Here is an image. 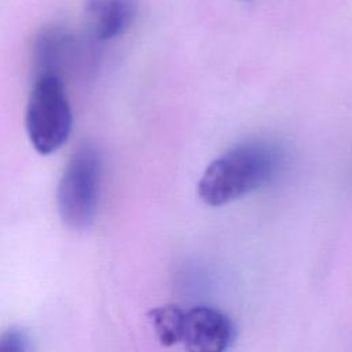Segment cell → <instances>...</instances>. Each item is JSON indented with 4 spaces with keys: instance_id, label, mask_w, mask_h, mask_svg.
<instances>
[{
    "instance_id": "cell-3",
    "label": "cell",
    "mask_w": 352,
    "mask_h": 352,
    "mask_svg": "<svg viewBox=\"0 0 352 352\" xmlns=\"http://www.w3.org/2000/svg\"><path fill=\"white\" fill-rule=\"evenodd\" d=\"M102 160L91 143L81 144L70 157L59 180L56 205L62 221L72 230L88 228L96 216Z\"/></svg>"
},
{
    "instance_id": "cell-1",
    "label": "cell",
    "mask_w": 352,
    "mask_h": 352,
    "mask_svg": "<svg viewBox=\"0 0 352 352\" xmlns=\"http://www.w3.org/2000/svg\"><path fill=\"white\" fill-rule=\"evenodd\" d=\"M282 165L280 150L270 143H241L213 160L198 183L209 206H221L267 184Z\"/></svg>"
},
{
    "instance_id": "cell-4",
    "label": "cell",
    "mask_w": 352,
    "mask_h": 352,
    "mask_svg": "<svg viewBox=\"0 0 352 352\" xmlns=\"http://www.w3.org/2000/svg\"><path fill=\"white\" fill-rule=\"evenodd\" d=\"M235 329L227 315L216 308L198 305L184 311L182 344L190 352H221L234 341Z\"/></svg>"
},
{
    "instance_id": "cell-2",
    "label": "cell",
    "mask_w": 352,
    "mask_h": 352,
    "mask_svg": "<svg viewBox=\"0 0 352 352\" xmlns=\"http://www.w3.org/2000/svg\"><path fill=\"white\" fill-rule=\"evenodd\" d=\"M72 125V107L62 78L37 76L26 106V131L34 150L43 155L58 151L67 142Z\"/></svg>"
},
{
    "instance_id": "cell-5",
    "label": "cell",
    "mask_w": 352,
    "mask_h": 352,
    "mask_svg": "<svg viewBox=\"0 0 352 352\" xmlns=\"http://www.w3.org/2000/svg\"><path fill=\"white\" fill-rule=\"evenodd\" d=\"M136 11V0H85L84 4L87 26L99 40L125 33L133 23Z\"/></svg>"
},
{
    "instance_id": "cell-8",
    "label": "cell",
    "mask_w": 352,
    "mask_h": 352,
    "mask_svg": "<svg viewBox=\"0 0 352 352\" xmlns=\"http://www.w3.org/2000/svg\"><path fill=\"white\" fill-rule=\"evenodd\" d=\"M30 349V338L21 329H8L0 334V351L25 352Z\"/></svg>"
},
{
    "instance_id": "cell-7",
    "label": "cell",
    "mask_w": 352,
    "mask_h": 352,
    "mask_svg": "<svg viewBox=\"0 0 352 352\" xmlns=\"http://www.w3.org/2000/svg\"><path fill=\"white\" fill-rule=\"evenodd\" d=\"M148 318L158 341L165 346L182 342L184 311L176 304L155 307L148 312Z\"/></svg>"
},
{
    "instance_id": "cell-6",
    "label": "cell",
    "mask_w": 352,
    "mask_h": 352,
    "mask_svg": "<svg viewBox=\"0 0 352 352\" xmlns=\"http://www.w3.org/2000/svg\"><path fill=\"white\" fill-rule=\"evenodd\" d=\"M72 45V37L62 26L51 25L43 28L34 41L33 58L37 76L56 74L66 59ZM60 77V76H59Z\"/></svg>"
}]
</instances>
